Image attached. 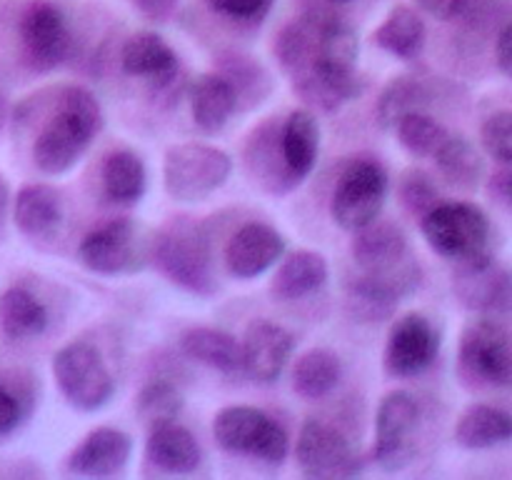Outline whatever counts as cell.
Here are the masks:
<instances>
[{
  "mask_svg": "<svg viewBox=\"0 0 512 480\" xmlns=\"http://www.w3.org/2000/svg\"><path fill=\"white\" fill-rule=\"evenodd\" d=\"M350 253L363 273H380L413 258L403 230L390 223H378V220L353 230Z\"/></svg>",
  "mask_w": 512,
  "mask_h": 480,
  "instance_id": "19",
  "label": "cell"
},
{
  "mask_svg": "<svg viewBox=\"0 0 512 480\" xmlns=\"http://www.w3.org/2000/svg\"><path fill=\"white\" fill-rule=\"evenodd\" d=\"M145 183V165L140 155L133 150H115L103 163V190L110 203L133 205L143 198Z\"/></svg>",
  "mask_w": 512,
  "mask_h": 480,
  "instance_id": "32",
  "label": "cell"
},
{
  "mask_svg": "<svg viewBox=\"0 0 512 480\" xmlns=\"http://www.w3.org/2000/svg\"><path fill=\"white\" fill-rule=\"evenodd\" d=\"M53 375L60 393L73 408L98 410L113 398L115 380L105 368L103 355L90 343H68L53 355Z\"/></svg>",
  "mask_w": 512,
  "mask_h": 480,
  "instance_id": "6",
  "label": "cell"
},
{
  "mask_svg": "<svg viewBox=\"0 0 512 480\" xmlns=\"http://www.w3.org/2000/svg\"><path fill=\"white\" fill-rule=\"evenodd\" d=\"M135 410H138L140 420L153 428V425L178 418V413L183 410V395L168 380H153L138 393Z\"/></svg>",
  "mask_w": 512,
  "mask_h": 480,
  "instance_id": "36",
  "label": "cell"
},
{
  "mask_svg": "<svg viewBox=\"0 0 512 480\" xmlns=\"http://www.w3.org/2000/svg\"><path fill=\"white\" fill-rule=\"evenodd\" d=\"M438 330L428 318L410 313L393 325L385 345V370L393 378H415L438 358Z\"/></svg>",
  "mask_w": 512,
  "mask_h": 480,
  "instance_id": "13",
  "label": "cell"
},
{
  "mask_svg": "<svg viewBox=\"0 0 512 480\" xmlns=\"http://www.w3.org/2000/svg\"><path fill=\"white\" fill-rule=\"evenodd\" d=\"M103 128V110L88 88H65L58 110L40 128L33 143V160L45 175H60L73 168Z\"/></svg>",
  "mask_w": 512,
  "mask_h": 480,
  "instance_id": "1",
  "label": "cell"
},
{
  "mask_svg": "<svg viewBox=\"0 0 512 480\" xmlns=\"http://www.w3.org/2000/svg\"><path fill=\"white\" fill-rule=\"evenodd\" d=\"M325 280H328V260L315 250H295L275 270L270 293L283 303H293L323 288Z\"/></svg>",
  "mask_w": 512,
  "mask_h": 480,
  "instance_id": "25",
  "label": "cell"
},
{
  "mask_svg": "<svg viewBox=\"0 0 512 480\" xmlns=\"http://www.w3.org/2000/svg\"><path fill=\"white\" fill-rule=\"evenodd\" d=\"M388 198V175L378 160H355L340 175L330 200V215L343 230H358L378 220Z\"/></svg>",
  "mask_w": 512,
  "mask_h": 480,
  "instance_id": "8",
  "label": "cell"
},
{
  "mask_svg": "<svg viewBox=\"0 0 512 480\" xmlns=\"http://www.w3.org/2000/svg\"><path fill=\"white\" fill-rule=\"evenodd\" d=\"M490 193L512 208V168L500 170V173L493 175V180H490Z\"/></svg>",
  "mask_w": 512,
  "mask_h": 480,
  "instance_id": "44",
  "label": "cell"
},
{
  "mask_svg": "<svg viewBox=\"0 0 512 480\" xmlns=\"http://www.w3.org/2000/svg\"><path fill=\"white\" fill-rule=\"evenodd\" d=\"M5 118H8V103H5V95L0 93V128H3Z\"/></svg>",
  "mask_w": 512,
  "mask_h": 480,
  "instance_id": "46",
  "label": "cell"
},
{
  "mask_svg": "<svg viewBox=\"0 0 512 480\" xmlns=\"http://www.w3.org/2000/svg\"><path fill=\"white\" fill-rule=\"evenodd\" d=\"M180 348L190 360H198L200 365H208L218 373L238 375L243 370L240 340H235V335L220 328H208V325L188 328L180 335Z\"/></svg>",
  "mask_w": 512,
  "mask_h": 480,
  "instance_id": "23",
  "label": "cell"
},
{
  "mask_svg": "<svg viewBox=\"0 0 512 480\" xmlns=\"http://www.w3.org/2000/svg\"><path fill=\"white\" fill-rule=\"evenodd\" d=\"M425 23L408 5H395L373 33L375 45L403 60H415L425 48Z\"/></svg>",
  "mask_w": 512,
  "mask_h": 480,
  "instance_id": "29",
  "label": "cell"
},
{
  "mask_svg": "<svg viewBox=\"0 0 512 480\" xmlns=\"http://www.w3.org/2000/svg\"><path fill=\"white\" fill-rule=\"evenodd\" d=\"M218 73L233 88L238 108H253V105L263 103L270 90H273V80H270L268 70L250 55L223 53L218 58Z\"/></svg>",
  "mask_w": 512,
  "mask_h": 480,
  "instance_id": "31",
  "label": "cell"
},
{
  "mask_svg": "<svg viewBox=\"0 0 512 480\" xmlns=\"http://www.w3.org/2000/svg\"><path fill=\"white\" fill-rule=\"evenodd\" d=\"M190 110L203 133L213 135L228 125L230 115L238 110L233 88L220 73H203L190 88Z\"/></svg>",
  "mask_w": 512,
  "mask_h": 480,
  "instance_id": "26",
  "label": "cell"
},
{
  "mask_svg": "<svg viewBox=\"0 0 512 480\" xmlns=\"http://www.w3.org/2000/svg\"><path fill=\"white\" fill-rule=\"evenodd\" d=\"M325 15H328V10L308 8L298 20H290L288 25L280 28L273 50L275 58L280 60V65H283L290 78L313 63L315 50H318L320 25H323Z\"/></svg>",
  "mask_w": 512,
  "mask_h": 480,
  "instance_id": "24",
  "label": "cell"
},
{
  "mask_svg": "<svg viewBox=\"0 0 512 480\" xmlns=\"http://www.w3.org/2000/svg\"><path fill=\"white\" fill-rule=\"evenodd\" d=\"M285 253V238L265 223H248L235 230L225 245L228 273L240 280H250L273 268Z\"/></svg>",
  "mask_w": 512,
  "mask_h": 480,
  "instance_id": "16",
  "label": "cell"
},
{
  "mask_svg": "<svg viewBox=\"0 0 512 480\" xmlns=\"http://www.w3.org/2000/svg\"><path fill=\"white\" fill-rule=\"evenodd\" d=\"M425 240L443 258L465 263L490 253V220L473 203H438L420 218Z\"/></svg>",
  "mask_w": 512,
  "mask_h": 480,
  "instance_id": "3",
  "label": "cell"
},
{
  "mask_svg": "<svg viewBox=\"0 0 512 480\" xmlns=\"http://www.w3.org/2000/svg\"><path fill=\"white\" fill-rule=\"evenodd\" d=\"M48 328V310L30 290L13 285L0 295V333L8 340L38 338Z\"/></svg>",
  "mask_w": 512,
  "mask_h": 480,
  "instance_id": "28",
  "label": "cell"
},
{
  "mask_svg": "<svg viewBox=\"0 0 512 480\" xmlns=\"http://www.w3.org/2000/svg\"><path fill=\"white\" fill-rule=\"evenodd\" d=\"M213 438L225 453L250 455L268 465H280L288 458L290 440L283 425L250 405H230L213 420Z\"/></svg>",
  "mask_w": 512,
  "mask_h": 480,
  "instance_id": "4",
  "label": "cell"
},
{
  "mask_svg": "<svg viewBox=\"0 0 512 480\" xmlns=\"http://www.w3.org/2000/svg\"><path fill=\"white\" fill-rule=\"evenodd\" d=\"M280 155L295 185L313 173L320 153V125L308 108L293 110L278 135Z\"/></svg>",
  "mask_w": 512,
  "mask_h": 480,
  "instance_id": "21",
  "label": "cell"
},
{
  "mask_svg": "<svg viewBox=\"0 0 512 480\" xmlns=\"http://www.w3.org/2000/svg\"><path fill=\"white\" fill-rule=\"evenodd\" d=\"M213 13L225 15L230 20H240V23H258L268 15L275 0H205Z\"/></svg>",
  "mask_w": 512,
  "mask_h": 480,
  "instance_id": "39",
  "label": "cell"
},
{
  "mask_svg": "<svg viewBox=\"0 0 512 480\" xmlns=\"http://www.w3.org/2000/svg\"><path fill=\"white\" fill-rule=\"evenodd\" d=\"M495 60H498V68L512 80V20L500 28L498 40H495Z\"/></svg>",
  "mask_w": 512,
  "mask_h": 480,
  "instance_id": "42",
  "label": "cell"
},
{
  "mask_svg": "<svg viewBox=\"0 0 512 480\" xmlns=\"http://www.w3.org/2000/svg\"><path fill=\"white\" fill-rule=\"evenodd\" d=\"M453 290L465 308L478 313L493 315L512 310V273L500 268L493 255L458 263Z\"/></svg>",
  "mask_w": 512,
  "mask_h": 480,
  "instance_id": "12",
  "label": "cell"
},
{
  "mask_svg": "<svg viewBox=\"0 0 512 480\" xmlns=\"http://www.w3.org/2000/svg\"><path fill=\"white\" fill-rule=\"evenodd\" d=\"M343 378L340 358L328 348H313L295 360L293 390L305 400H320L333 393Z\"/></svg>",
  "mask_w": 512,
  "mask_h": 480,
  "instance_id": "30",
  "label": "cell"
},
{
  "mask_svg": "<svg viewBox=\"0 0 512 480\" xmlns=\"http://www.w3.org/2000/svg\"><path fill=\"white\" fill-rule=\"evenodd\" d=\"M395 133H398L400 145H403L408 153L418 155V158H435V153L440 150V145L448 140L450 130L445 125H440L438 120L430 118L425 113H410L405 118L398 120L395 125Z\"/></svg>",
  "mask_w": 512,
  "mask_h": 480,
  "instance_id": "35",
  "label": "cell"
},
{
  "mask_svg": "<svg viewBox=\"0 0 512 480\" xmlns=\"http://www.w3.org/2000/svg\"><path fill=\"white\" fill-rule=\"evenodd\" d=\"M465 3H468V0H415V5H418L423 13L433 15L435 20H443V23L458 20Z\"/></svg>",
  "mask_w": 512,
  "mask_h": 480,
  "instance_id": "40",
  "label": "cell"
},
{
  "mask_svg": "<svg viewBox=\"0 0 512 480\" xmlns=\"http://www.w3.org/2000/svg\"><path fill=\"white\" fill-rule=\"evenodd\" d=\"M455 440L468 450L495 448L512 440V415L495 405H470L455 425Z\"/></svg>",
  "mask_w": 512,
  "mask_h": 480,
  "instance_id": "27",
  "label": "cell"
},
{
  "mask_svg": "<svg viewBox=\"0 0 512 480\" xmlns=\"http://www.w3.org/2000/svg\"><path fill=\"white\" fill-rule=\"evenodd\" d=\"M460 375L490 388H512V333L495 320H475L460 335Z\"/></svg>",
  "mask_w": 512,
  "mask_h": 480,
  "instance_id": "7",
  "label": "cell"
},
{
  "mask_svg": "<svg viewBox=\"0 0 512 480\" xmlns=\"http://www.w3.org/2000/svg\"><path fill=\"white\" fill-rule=\"evenodd\" d=\"M23 55L33 70H53L68 60L73 38H70L68 20L58 5L38 0L23 13L18 25Z\"/></svg>",
  "mask_w": 512,
  "mask_h": 480,
  "instance_id": "9",
  "label": "cell"
},
{
  "mask_svg": "<svg viewBox=\"0 0 512 480\" xmlns=\"http://www.w3.org/2000/svg\"><path fill=\"white\" fill-rule=\"evenodd\" d=\"M80 263L98 275H123L140 268L135 225L128 218H115L90 230L78 248Z\"/></svg>",
  "mask_w": 512,
  "mask_h": 480,
  "instance_id": "14",
  "label": "cell"
},
{
  "mask_svg": "<svg viewBox=\"0 0 512 480\" xmlns=\"http://www.w3.org/2000/svg\"><path fill=\"white\" fill-rule=\"evenodd\" d=\"M15 228L30 240H48L63 223V198L43 183L23 185L13 203Z\"/></svg>",
  "mask_w": 512,
  "mask_h": 480,
  "instance_id": "20",
  "label": "cell"
},
{
  "mask_svg": "<svg viewBox=\"0 0 512 480\" xmlns=\"http://www.w3.org/2000/svg\"><path fill=\"white\" fill-rule=\"evenodd\" d=\"M295 460L308 478H350L360 470L348 438L323 420H305L295 440Z\"/></svg>",
  "mask_w": 512,
  "mask_h": 480,
  "instance_id": "11",
  "label": "cell"
},
{
  "mask_svg": "<svg viewBox=\"0 0 512 480\" xmlns=\"http://www.w3.org/2000/svg\"><path fill=\"white\" fill-rule=\"evenodd\" d=\"M243 348V373L255 383H275L295 350V338L278 323L253 320L240 343Z\"/></svg>",
  "mask_w": 512,
  "mask_h": 480,
  "instance_id": "15",
  "label": "cell"
},
{
  "mask_svg": "<svg viewBox=\"0 0 512 480\" xmlns=\"http://www.w3.org/2000/svg\"><path fill=\"white\" fill-rule=\"evenodd\" d=\"M398 195H400V203L405 205L410 215H418L423 218L425 213L435 208L440 203V193H438V185L433 183L425 170L418 168H410L400 175V183H398Z\"/></svg>",
  "mask_w": 512,
  "mask_h": 480,
  "instance_id": "37",
  "label": "cell"
},
{
  "mask_svg": "<svg viewBox=\"0 0 512 480\" xmlns=\"http://www.w3.org/2000/svg\"><path fill=\"white\" fill-rule=\"evenodd\" d=\"M328 3H333V5H348V3H355V0H328Z\"/></svg>",
  "mask_w": 512,
  "mask_h": 480,
  "instance_id": "47",
  "label": "cell"
},
{
  "mask_svg": "<svg viewBox=\"0 0 512 480\" xmlns=\"http://www.w3.org/2000/svg\"><path fill=\"white\" fill-rule=\"evenodd\" d=\"M5 210H8V185L0 180V225L5 220Z\"/></svg>",
  "mask_w": 512,
  "mask_h": 480,
  "instance_id": "45",
  "label": "cell"
},
{
  "mask_svg": "<svg viewBox=\"0 0 512 480\" xmlns=\"http://www.w3.org/2000/svg\"><path fill=\"white\" fill-rule=\"evenodd\" d=\"M420 418L418 400L408 390H393L380 400L375 415L373 460L383 470H400L413 460L415 445L410 433Z\"/></svg>",
  "mask_w": 512,
  "mask_h": 480,
  "instance_id": "10",
  "label": "cell"
},
{
  "mask_svg": "<svg viewBox=\"0 0 512 480\" xmlns=\"http://www.w3.org/2000/svg\"><path fill=\"white\" fill-rule=\"evenodd\" d=\"M150 260L173 285L193 295L215 293L213 250L203 223L190 215H173L165 220L150 243Z\"/></svg>",
  "mask_w": 512,
  "mask_h": 480,
  "instance_id": "2",
  "label": "cell"
},
{
  "mask_svg": "<svg viewBox=\"0 0 512 480\" xmlns=\"http://www.w3.org/2000/svg\"><path fill=\"white\" fill-rule=\"evenodd\" d=\"M145 458L150 465L165 470V473H193L203 460V450L195 435L175 420L158 423L150 428L148 443H145Z\"/></svg>",
  "mask_w": 512,
  "mask_h": 480,
  "instance_id": "22",
  "label": "cell"
},
{
  "mask_svg": "<svg viewBox=\"0 0 512 480\" xmlns=\"http://www.w3.org/2000/svg\"><path fill=\"white\" fill-rule=\"evenodd\" d=\"M485 153L503 165H512V110H498L480 128Z\"/></svg>",
  "mask_w": 512,
  "mask_h": 480,
  "instance_id": "38",
  "label": "cell"
},
{
  "mask_svg": "<svg viewBox=\"0 0 512 480\" xmlns=\"http://www.w3.org/2000/svg\"><path fill=\"white\" fill-rule=\"evenodd\" d=\"M120 65L130 78H145L153 88L168 90L178 80L180 63L175 50L155 33H135L120 50Z\"/></svg>",
  "mask_w": 512,
  "mask_h": 480,
  "instance_id": "18",
  "label": "cell"
},
{
  "mask_svg": "<svg viewBox=\"0 0 512 480\" xmlns=\"http://www.w3.org/2000/svg\"><path fill=\"white\" fill-rule=\"evenodd\" d=\"M135 8L150 20H158V23H165L170 20V15L178 10V0H133Z\"/></svg>",
  "mask_w": 512,
  "mask_h": 480,
  "instance_id": "43",
  "label": "cell"
},
{
  "mask_svg": "<svg viewBox=\"0 0 512 480\" xmlns=\"http://www.w3.org/2000/svg\"><path fill=\"white\" fill-rule=\"evenodd\" d=\"M433 160L440 173H443V178L448 183L458 185V188L473 190L478 188L480 178H483V158L475 150V145L463 135L450 133Z\"/></svg>",
  "mask_w": 512,
  "mask_h": 480,
  "instance_id": "34",
  "label": "cell"
},
{
  "mask_svg": "<svg viewBox=\"0 0 512 480\" xmlns=\"http://www.w3.org/2000/svg\"><path fill=\"white\" fill-rule=\"evenodd\" d=\"M430 105V88L415 75H398L380 93L375 105V118L380 128L390 130L400 118L410 113H423Z\"/></svg>",
  "mask_w": 512,
  "mask_h": 480,
  "instance_id": "33",
  "label": "cell"
},
{
  "mask_svg": "<svg viewBox=\"0 0 512 480\" xmlns=\"http://www.w3.org/2000/svg\"><path fill=\"white\" fill-rule=\"evenodd\" d=\"M130 435L118 428H95L75 445L73 453L68 455V470L75 475H88V478H108V475L120 473L128 465Z\"/></svg>",
  "mask_w": 512,
  "mask_h": 480,
  "instance_id": "17",
  "label": "cell"
},
{
  "mask_svg": "<svg viewBox=\"0 0 512 480\" xmlns=\"http://www.w3.org/2000/svg\"><path fill=\"white\" fill-rule=\"evenodd\" d=\"M233 160L225 150L203 143H180L168 148L163 163L165 190L180 203H198L230 178Z\"/></svg>",
  "mask_w": 512,
  "mask_h": 480,
  "instance_id": "5",
  "label": "cell"
},
{
  "mask_svg": "<svg viewBox=\"0 0 512 480\" xmlns=\"http://www.w3.org/2000/svg\"><path fill=\"white\" fill-rule=\"evenodd\" d=\"M20 423V403L3 383H0V438L13 433Z\"/></svg>",
  "mask_w": 512,
  "mask_h": 480,
  "instance_id": "41",
  "label": "cell"
}]
</instances>
